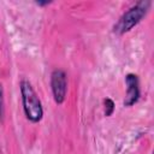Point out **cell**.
I'll return each instance as SVG.
<instances>
[{
  "label": "cell",
  "mask_w": 154,
  "mask_h": 154,
  "mask_svg": "<svg viewBox=\"0 0 154 154\" xmlns=\"http://www.w3.org/2000/svg\"><path fill=\"white\" fill-rule=\"evenodd\" d=\"M125 83L128 85L126 90V96L124 100L125 106H132L134 103L137 102L140 97V87H138V78L134 73H129L125 77Z\"/></svg>",
  "instance_id": "277c9868"
},
{
  "label": "cell",
  "mask_w": 154,
  "mask_h": 154,
  "mask_svg": "<svg viewBox=\"0 0 154 154\" xmlns=\"http://www.w3.org/2000/svg\"><path fill=\"white\" fill-rule=\"evenodd\" d=\"M113 111H114V102L111 99H106L105 100V114L111 116Z\"/></svg>",
  "instance_id": "5b68a950"
},
{
  "label": "cell",
  "mask_w": 154,
  "mask_h": 154,
  "mask_svg": "<svg viewBox=\"0 0 154 154\" xmlns=\"http://www.w3.org/2000/svg\"><path fill=\"white\" fill-rule=\"evenodd\" d=\"M51 87L54 101L57 103H63L66 97L67 90V82L66 75L63 70H54L51 75Z\"/></svg>",
  "instance_id": "3957f363"
},
{
  "label": "cell",
  "mask_w": 154,
  "mask_h": 154,
  "mask_svg": "<svg viewBox=\"0 0 154 154\" xmlns=\"http://www.w3.org/2000/svg\"><path fill=\"white\" fill-rule=\"evenodd\" d=\"M4 116V99H2V89L0 85V117L2 118Z\"/></svg>",
  "instance_id": "8992f818"
},
{
  "label": "cell",
  "mask_w": 154,
  "mask_h": 154,
  "mask_svg": "<svg viewBox=\"0 0 154 154\" xmlns=\"http://www.w3.org/2000/svg\"><path fill=\"white\" fill-rule=\"evenodd\" d=\"M20 95L25 117L32 123L40 122L43 116L42 105L31 83L26 79H23L20 82Z\"/></svg>",
  "instance_id": "6da1fadb"
},
{
  "label": "cell",
  "mask_w": 154,
  "mask_h": 154,
  "mask_svg": "<svg viewBox=\"0 0 154 154\" xmlns=\"http://www.w3.org/2000/svg\"><path fill=\"white\" fill-rule=\"evenodd\" d=\"M149 6H150V1H138L135 6L129 8V11H126L114 25V29H113L114 32L118 35H123L130 31L147 14Z\"/></svg>",
  "instance_id": "7a4b0ae2"
}]
</instances>
